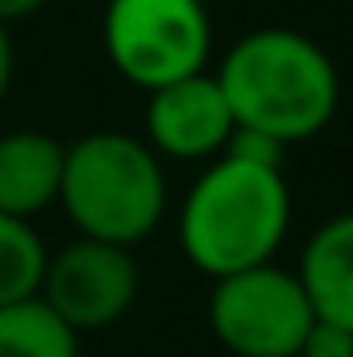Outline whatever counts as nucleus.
I'll return each mask as SVG.
<instances>
[{
	"label": "nucleus",
	"mask_w": 353,
	"mask_h": 357,
	"mask_svg": "<svg viewBox=\"0 0 353 357\" xmlns=\"http://www.w3.org/2000/svg\"><path fill=\"white\" fill-rule=\"evenodd\" d=\"M212 75L229 100L233 125L266 133L287 150L324 133L341 104V75L329 50L287 25L237 38Z\"/></svg>",
	"instance_id": "obj_1"
},
{
	"label": "nucleus",
	"mask_w": 353,
	"mask_h": 357,
	"mask_svg": "<svg viewBox=\"0 0 353 357\" xmlns=\"http://www.w3.org/2000/svg\"><path fill=\"white\" fill-rule=\"evenodd\" d=\"M291 229V187L283 167L212 158L179 204V250L200 274L229 278L274 262Z\"/></svg>",
	"instance_id": "obj_2"
},
{
	"label": "nucleus",
	"mask_w": 353,
	"mask_h": 357,
	"mask_svg": "<svg viewBox=\"0 0 353 357\" xmlns=\"http://www.w3.org/2000/svg\"><path fill=\"white\" fill-rule=\"evenodd\" d=\"M59 208L80 237L133 250L167 216L163 158L121 129L84 133L63 154Z\"/></svg>",
	"instance_id": "obj_3"
},
{
	"label": "nucleus",
	"mask_w": 353,
	"mask_h": 357,
	"mask_svg": "<svg viewBox=\"0 0 353 357\" xmlns=\"http://www.w3.org/2000/svg\"><path fill=\"white\" fill-rule=\"evenodd\" d=\"M100 38L112 71L142 91L208 71L212 54L204 0H108Z\"/></svg>",
	"instance_id": "obj_4"
},
{
	"label": "nucleus",
	"mask_w": 353,
	"mask_h": 357,
	"mask_svg": "<svg viewBox=\"0 0 353 357\" xmlns=\"http://www.w3.org/2000/svg\"><path fill=\"white\" fill-rule=\"evenodd\" d=\"M316 312L295 270L274 262L212 282L208 328L233 357H299Z\"/></svg>",
	"instance_id": "obj_5"
},
{
	"label": "nucleus",
	"mask_w": 353,
	"mask_h": 357,
	"mask_svg": "<svg viewBox=\"0 0 353 357\" xmlns=\"http://www.w3.org/2000/svg\"><path fill=\"white\" fill-rule=\"evenodd\" d=\"M142 291V270L133 262V250L75 237L59 254L46 258L38 299L80 337L112 328L129 316Z\"/></svg>",
	"instance_id": "obj_6"
},
{
	"label": "nucleus",
	"mask_w": 353,
	"mask_h": 357,
	"mask_svg": "<svg viewBox=\"0 0 353 357\" xmlns=\"http://www.w3.org/2000/svg\"><path fill=\"white\" fill-rule=\"evenodd\" d=\"M146 146L158 158H175V162H212L225 154L229 137H233V112L229 100L216 84L212 71L175 79L167 88L146 91Z\"/></svg>",
	"instance_id": "obj_7"
},
{
	"label": "nucleus",
	"mask_w": 353,
	"mask_h": 357,
	"mask_svg": "<svg viewBox=\"0 0 353 357\" xmlns=\"http://www.w3.org/2000/svg\"><path fill=\"white\" fill-rule=\"evenodd\" d=\"M67 146L42 129L0 133V212L17 220H33L50 204H59Z\"/></svg>",
	"instance_id": "obj_8"
},
{
	"label": "nucleus",
	"mask_w": 353,
	"mask_h": 357,
	"mask_svg": "<svg viewBox=\"0 0 353 357\" xmlns=\"http://www.w3.org/2000/svg\"><path fill=\"white\" fill-rule=\"evenodd\" d=\"M295 274L312 299L316 320H333L353 333V212L324 220L308 237Z\"/></svg>",
	"instance_id": "obj_9"
},
{
	"label": "nucleus",
	"mask_w": 353,
	"mask_h": 357,
	"mask_svg": "<svg viewBox=\"0 0 353 357\" xmlns=\"http://www.w3.org/2000/svg\"><path fill=\"white\" fill-rule=\"evenodd\" d=\"M0 357H80V333L33 295L0 307Z\"/></svg>",
	"instance_id": "obj_10"
},
{
	"label": "nucleus",
	"mask_w": 353,
	"mask_h": 357,
	"mask_svg": "<svg viewBox=\"0 0 353 357\" xmlns=\"http://www.w3.org/2000/svg\"><path fill=\"white\" fill-rule=\"evenodd\" d=\"M46 258L50 250L33 229V220H17L0 212V307L33 299L42 291Z\"/></svg>",
	"instance_id": "obj_11"
},
{
	"label": "nucleus",
	"mask_w": 353,
	"mask_h": 357,
	"mask_svg": "<svg viewBox=\"0 0 353 357\" xmlns=\"http://www.w3.org/2000/svg\"><path fill=\"white\" fill-rule=\"evenodd\" d=\"M299 357H353V333L333 324V320H312Z\"/></svg>",
	"instance_id": "obj_12"
},
{
	"label": "nucleus",
	"mask_w": 353,
	"mask_h": 357,
	"mask_svg": "<svg viewBox=\"0 0 353 357\" xmlns=\"http://www.w3.org/2000/svg\"><path fill=\"white\" fill-rule=\"evenodd\" d=\"M13 71H17V46H13V29L0 25V104L13 88Z\"/></svg>",
	"instance_id": "obj_13"
},
{
	"label": "nucleus",
	"mask_w": 353,
	"mask_h": 357,
	"mask_svg": "<svg viewBox=\"0 0 353 357\" xmlns=\"http://www.w3.org/2000/svg\"><path fill=\"white\" fill-rule=\"evenodd\" d=\"M38 8H46V0H0V25H17L25 17H33Z\"/></svg>",
	"instance_id": "obj_14"
}]
</instances>
